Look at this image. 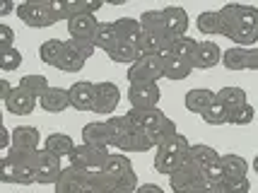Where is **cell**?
Listing matches in <instances>:
<instances>
[{
	"mask_svg": "<svg viewBox=\"0 0 258 193\" xmlns=\"http://www.w3.org/2000/svg\"><path fill=\"white\" fill-rule=\"evenodd\" d=\"M104 174L111 179L121 193H135L138 191V174H135L131 159L125 155H109Z\"/></svg>",
	"mask_w": 258,
	"mask_h": 193,
	"instance_id": "cell-2",
	"label": "cell"
},
{
	"mask_svg": "<svg viewBox=\"0 0 258 193\" xmlns=\"http://www.w3.org/2000/svg\"><path fill=\"white\" fill-rule=\"evenodd\" d=\"M239 10H241V3H227L217 10L220 17V36H225L232 41V36L236 32V22H239Z\"/></svg>",
	"mask_w": 258,
	"mask_h": 193,
	"instance_id": "cell-24",
	"label": "cell"
},
{
	"mask_svg": "<svg viewBox=\"0 0 258 193\" xmlns=\"http://www.w3.org/2000/svg\"><path fill=\"white\" fill-rule=\"evenodd\" d=\"M162 99V90L157 82H147V85H131L128 87V102L131 109H157Z\"/></svg>",
	"mask_w": 258,
	"mask_h": 193,
	"instance_id": "cell-11",
	"label": "cell"
},
{
	"mask_svg": "<svg viewBox=\"0 0 258 193\" xmlns=\"http://www.w3.org/2000/svg\"><path fill=\"white\" fill-rule=\"evenodd\" d=\"M220 164L225 169V176L227 181H234V179H246L248 174V162L241 155H234V152H227L220 157ZM225 181V183H227Z\"/></svg>",
	"mask_w": 258,
	"mask_h": 193,
	"instance_id": "cell-26",
	"label": "cell"
},
{
	"mask_svg": "<svg viewBox=\"0 0 258 193\" xmlns=\"http://www.w3.org/2000/svg\"><path fill=\"white\" fill-rule=\"evenodd\" d=\"M201 118L208 125H227V123H229V111H227L222 104L215 102L213 106H210V109H208V111L201 116Z\"/></svg>",
	"mask_w": 258,
	"mask_h": 193,
	"instance_id": "cell-41",
	"label": "cell"
},
{
	"mask_svg": "<svg viewBox=\"0 0 258 193\" xmlns=\"http://www.w3.org/2000/svg\"><path fill=\"white\" fill-rule=\"evenodd\" d=\"M196 29L201 32L203 36H217L220 34V17H217V10H205L196 17Z\"/></svg>",
	"mask_w": 258,
	"mask_h": 193,
	"instance_id": "cell-39",
	"label": "cell"
},
{
	"mask_svg": "<svg viewBox=\"0 0 258 193\" xmlns=\"http://www.w3.org/2000/svg\"><path fill=\"white\" fill-rule=\"evenodd\" d=\"M82 143L87 145H97V148H111V128L106 121H92L82 128Z\"/></svg>",
	"mask_w": 258,
	"mask_h": 193,
	"instance_id": "cell-19",
	"label": "cell"
},
{
	"mask_svg": "<svg viewBox=\"0 0 258 193\" xmlns=\"http://www.w3.org/2000/svg\"><path fill=\"white\" fill-rule=\"evenodd\" d=\"M70 106L75 111H92V104H94V92H97V85L94 82H87V80H78L73 82L70 87Z\"/></svg>",
	"mask_w": 258,
	"mask_h": 193,
	"instance_id": "cell-14",
	"label": "cell"
},
{
	"mask_svg": "<svg viewBox=\"0 0 258 193\" xmlns=\"http://www.w3.org/2000/svg\"><path fill=\"white\" fill-rule=\"evenodd\" d=\"M106 56H109V60H111V63H123V66H128V68H131L135 60H140V58H143V53H140L138 44H128V41H121V44L116 46L113 51H109Z\"/></svg>",
	"mask_w": 258,
	"mask_h": 193,
	"instance_id": "cell-33",
	"label": "cell"
},
{
	"mask_svg": "<svg viewBox=\"0 0 258 193\" xmlns=\"http://www.w3.org/2000/svg\"><path fill=\"white\" fill-rule=\"evenodd\" d=\"M217 102V92L213 90H205V87H196V90H188L186 92V99H183V104H186V109L191 111V114H198L203 116L213 104Z\"/></svg>",
	"mask_w": 258,
	"mask_h": 193,
	"instance_id": "cell-18",
	"label": "cell"
},
{
	"mask_svg": "<svg viewBox=\"0 0 258 193\" xmlns=\"http://www.w3.org/2000/svg\"><path fill=\"white\" fill-rule=\"evenodd\" d=\"M92 41H94V46L101 48L104 53H109V51H113L116 46L121 44V36L116 32L113 22H99V29H97V34H94Z\"/></svg>",
	"mask_w": 258,
	"mask_h": 193,
	"instance_id": "cell-30",
	"label": "cell"
},
{
	"mask_svg": "<svg viewBox=\"0 0 258 193\" xmlns=\"http://www.w3.org/2000/svg\"><path fill=\"white\" fill-rule=\"evenodd\" d=\"M39 106L48 114H63L66 109H70V92L63 87H48V92L39 99Z\"/></svg>",
	"mask_w": 258,
	"mask_h": 193,
	"instance_id": "cell-22",
	"label": "cell"
},
{
	"mask_svg": "<svg viewBox=\"0 0 258 193\" xmlns=\"http://www.w3.org/2000/svg\"><path fill=\"white\" fill-rule=\"evenodd\" d=\"M20 90H24L27 94H32L34 99H41L46 92H48V78L46 75H36V73H29V75H24L22 80H20V85H17Z\"/></svg>",
	"mask_w": 258,
	"mask_h": 193,
	"instance_id": "cell-36",
	"label": "cell"
},
{
	"mask_svg": "<svg viewBox=\"0 0 258 193\" xmlns=\"http://www.w3.org/2000/svg\"><path fill=\"white\" fill-rule=\"evenodd\" d=\"M0 181L15 183V186H32L36 183V174L27 162L12 157H3V169H0Z\"/></svg>",
	"mask_w": 258,
	"mask_h": 193,
	"instance_id": "cell-10",
	"label": "cell"
},
{
	"mask_svg": "<svg viewBox=\"0 0 258 193\" xmlns=\"http://www.w3.org/2000/svg\"><path fill=\"white\" fill-rule=\"evenodd\" d=\"M113 27H116V32L121 36V41H128V44H138L140 36H143L140 20H135V17H118L113 22Z\"/></svg>",
	"mask_w": 258,
	"mask_h": 193,
	"instance_id": "cell-32",
	"label": "cell"
},
{
	"mask_svg": "<svg viewBox=\"0 0 258 193\" xmlns=\"http://www.w3.org/2000/svg\"><path fill=\"white\" fill-rule=\"evenodd\" d=\"M121 104V90L116 82H97V92H94V104H92V114L97 116H109L116 111V106Z\"/></svg>",
	"mask_w": 258,
	"mask_h": 193,
	"instance_id": "cell-9",
	"label": "cell"
},
{
	"mask_svg": "<svg viewBox=\"0 0 258 193\" xmlns=\"http://www.w3.org/2000/svg\"><path fill=\"white\" fill-rule=\"evenodd\" d=\"M155 148V143H152V138L147 131H131L128 138L123 140V145H121V152H147V150Z\"/></svg>",
	"mask_w": 258,
	"mask_h": 193,
	"instance_id": "cell-34",
	"label": "cell"
},
{
	"mask_svg": "<svg viewBox=\"0 0 258 193\" xmlns=\"http://www.w3.org/2000/svg\"><path fill=\"white\" fill-rule=\"evenodd\" d=\"M63 56H66V41L48 39V41H44L39 46V58L44 60L46 66H51V68H60Z\"/></svg>",
	"mask_w": 258,
	"mask_h": 193,
	"instance_id": "cell-29",
	"label": "cell"
},
{
	"mask_svg": "<svg viewBox=\"0 0 258 193\" xmlns=\"http://www.w3.org/2000/svg\"><path fill=\"white\" fill-rule=\"evenodd\" d=\"M222 66L227 70H234V73H239V70H258V46H253V48H239V46L229 48L222 56Z\"/></svg>",
	"mask_w": 258,
	"mask_h": 193,
	"instance_id": "cell-12",
	"label": "cell"
},
{
	"mask_svg": "<svg viewBox=\"0 0 258 193\" xmlns=\"http://www.w3.org/2000/svg\"><path fill=\"white\" fill-rule=\"evenodd\" d=\"M220 188H225L227 193H251V181H248V176L246 179H234V181H227Z\"/></svg>",
	"mask_w": 258,
	"mask_h": 193,
	"instance_id": "cell-47",
	"label": "cell"
},
{
	"mask_svg": "<svg viewBox=\"0 0 258 193\" xmlns=\"http://www.w3.org/2000/svg\"><path fill=\"white\" fill-rule=\"evenodd\" d=\"M169 186H171L174 193H196L201 188H205L208 181H205L203 169H198L193 162H186V164H181L179 169L169 176Z\"/></svg>",
	"mask_w": 258,
	"mask_h": 193,
	"instance_id": "cell-6",
	"label": "cell"
},
{
	"mask_svg": "<svg viewBox=\"0 0 258 193\" xmlns=\"http://www.w3.org/2000/svg\"><path fill=\"white\" fill-rule=\"evenodd\" d=\"M196 51H198V41L196 39H191V36H181V39H176L174 41V56L183 58V60H191L193 63V56H196Z\"/></svg>",
	"mask_w": 258,
	"mask_h": 193,
	"instance_id": "cell-40",
	"label": "cell"
},
{
	"mask_svg": "<svg viewBox=\"0 0 258 193\" xmlns=\"http://www.w3.org/2000/svg\"><path fill=\"white\" fill-rule=\"evenodd\" d=\"M36 102H39V99H34L32 94H27V92L20 90V87H15L12 94L5 99V109L15 116H29L34 109H36Z\"/></svg>",
	"mask_w": 258,
	"mask_h": 193,
	"instance_id": "cell-23",
	"label": "cell"
},
{
	"mask_svg": "<svg viewBox=\"0 0 258 193\" xmlns=\"http://www.w3.org/2000/svg\"><path fill=\"white\" fill-rule=\"evenodd\" d=\"M140 27L143 32H152V34H167V24H164V15L162 10H145L140 17Z\"/></svg>",
	"mask_w": 258,
	"mask_h": 193,
	"instance_id": "cell-38",
	"label": "cell"
},
{
	"mask_svg": "<svg viewBox=\"0 0 258 193\" xmlns=\"http://www.w3.org/2000/svg\"><path fill=\"white\" fill-rule=\"evenodd\" d=\"M162 15H164V24H167V34L171 39L188 36L186 32L191 27V17L181 5H167V8H162Z\"/></svg>",
	"mask_w": 258,
	"mask_h": 193,
	"instance_id": "cell-13",
	"label": "cell"
},
{
	"mask_svg": "<svg viewBox=\"0 0 258 193\" xmlns=\"http://www.w3.org/2000/svg\"><path fill=\"white\" fill-rule=\"evenodd\" d=\"M239 48H253L258 44V8L256 5H241L236 32L232 36Z\"/></svg>",
	"mask_w": 258,
	"mask_h": 193,
	"instance_id": "cell-4",
	"label": "cell"
},
{
	"mask_svg": "<svg viewBox=\"0 0 258 193\" xmlns=\"http://www.w3.org/2000/svg\"><path fill=\"white\" fill-rule=\"evenodd\" d=\"M109 150L106 148H97V145H87V143H80L75 145L73 155H70V167H78V169L94 174V171H104L106 167V159H109Z\"/></svg>",
	"mask_w": 258,
	"mask_h": 193,
	"instance_id": "cell-3",
	"label": "cell"
},
{
	"mask_svg": "<svg viewBox=\"0 0 258 193\" xmlns=\"http://www.w3.org/2000/svg\"><path fill=\"white\" fill-rule=\"evenodd\" d=\"M44 150L63 159V157H70V155H73V150H75V143H73V138H70V136H66V133H58V131H56V133L46 136Z\"/></svg>",
	"mask_w": 258,
	"mask_h": 193,
	"instance_id": "cell-27",
	"label": "cell"
},
{
	"mask_svg": "<svg viewBox=\"0 0 258 193\" xmlns=\"http://www.w3.org/2000/svg\"><path fill=\"white\" fill-rule=\"evenodd\" d=\"M17 17L22 20L27 27H32V29H46V27H53L56 20H53V15L48 10V5H46V0L41 3H36V0H24L17 5Z\"/></svg>",
	"mask_w": 258,
	"mask_h": 193,
	"instance_id": "cell-7",
	"label": "cell"
},
{
	"mask_svg": "<svg viewBox=\"0 0 258 193\" xmlns=\"http://www.w3.org/2000/svg\"><path fill=\"white\" fill-rule=\"evenodd\" d=\"M193 73V63L191 60H183V58L169 53L164 56V78L167 80H186Z\"/></svg>",
	"mask_w": 258,
	"mask_h": 193,
	"instance_id": "cell-31",
	"label": "cell"
},
{
	"mask_svg": "<svg viewBox=\"0 0 258 193\" xmlns=\"http://www.w3.org/2000/svg\"><path fill=\"white\" fill-rule=\"evenodd\" d=\"M85 193H121V191L104 171H94V174H87V179H85Z\"/></svg>",
	"mask_w": 258,
	"mask_h": 193,
	"instance_id": "cell-35",
	"label": "cell"
},
{
	"mask_svg": "<svg viewBox=\"0 0 258 193\" xmlns=\"http://www.w3.org/2000/svg\"><path fill=\"white\" fill-rule=\"evenodd\" d=\"M203 174H205V181H208V186H225V181H227L225 169H222V164H220V162H217V164H213V167H208Z\"/></svg>",
	"mask_w": 258,
	"mask_h": 193,
	"instance_id": "cell-46",
	"label": "cell"
},
{
	"mask_svg": "<svg viewBox=\"0 0 258 193\" xmlns=\"http://www.w3.org/2000/svg\"><path fill=\"white\" fill-rule=\"evenodd\" d=\"M68 46L78 53V56H82L85 60L87 58L94 56V51H97V46H94V41L92 39H68Z\"/></svg>",
	"mask_w": 258,
	"mask_h": 193,
	"instance_id": "cell-45",
	"label": "cell"
},
{
	"mask_svg": "<svg viewBox=\"0 0 258 193\" xmlns=\"http://www.w3.org/2000/svg\"><path fill=\"white\" fill-rule=\"evenodd\" d=\"M164 116L167 114H164L162 109H128L125 121H128L131 128H135V131H147V133H150Z\"/></svg>",
	"mask_w": 258,
	"mask_h": 193,
	"instance_id": "cell-16",
	"label": "cell"
},
{
	"mask_svg": "<svg viewBox=\"0 0 258 193\" xmlns=\"http://www.w3.org/2000/svg\"><path fill=\"white\" fill-rule=\"evenodd\" d=\"M63 164H60V157L56 155H51V152H46L44 148L36 152V157H34V174H36V183H41V186H56L58 179H60V174H63Z\"/></svg>",
	"mask_w": 258,
	"mask_h": 193,
	"instance_id": "cell-8",
	"label": "cell"
},
{
	"mask_svg": "<svg viewBox=\"0 0 258 193\" xmlns=\"http://www.w3.org/2000/svg\"><path fill=\"white\" fill-rule=\"evenodd\" d=\"M39 143H41L39 128H34V125H17V128L12 131V148L10 150H17V152H34V150H41Z\"/></svg>",
	"mask_w": 258,
	"mask_h": 193,
	"instance_id": "cell-17",
	"label": "cell"
},
{
	"mask_svg": "<svg viewBox=\"0 0 258 193\" xmlns=\"http://www.w3.org/2000/svg\"><path fill=\"white\" fill-rule=\"evenodd\" d=\"M85 179H87V171L78 167H66L56 183V193H85Z\"/></svg>",
	"mask_w": 258,
	"mask_h": 193,
	"instance_id": "cell-21",
	"label": "cell"
},
{
	"mask_svg": "<svg viewBox=\"0 0 258 193\" xmlns=\"http://www.w3.org/2000/svg\"><path fill=\"white\" fill-rule=\"evenodd\" d=\"M220 152L215 148H210V145H203V143H198V145H191V152H188V162H193L198 169H208V167H213V164H217L220 162Z\"/></svg>",
	"mask_w": 258,
	"mask_h": 193,
	"instance_id": "cell-28",
	"label": "cell"
},
{
	"mask_svg": "<svg viewBox=\"0 0 258 193\" xmlns=\"http://www.w3.org/2000/svg\"><path fill=\"white\" fill-rule=\"evenodd\" d=\"M253 171L258 174V155H256V159H253Z\"/></svg>",
	"mask_w": 258,
	"mask_h": 193,
	"instance_id": "cell-53",
	"label": "cell"
},
{
	"mask_svg": "<svg viewBox=\"0 0 258 193\" xmlns=\"http://www.w3.org/2000/svg\"><path fill=\"white\" fill-rule=\"evenodd\" d=\"M85 63H87V60L82 56H78L66 41V56H63V63H60L58 70H63V73H80V70L85 68Z\"/></svg>",
	"mask_w": 258,
	"mask_h": 193,
	"instance_id": "cell-43",
	"label": "cell"
},
{
	"mask_svg": "<svg viewBox=\"0 0 258 193\" xmlns=\"http://www.w3.org/2000/svg\"><path fill=\"white\" fill-rule=\"evenodd\" d=\"M128 82L131 85H147L164 78V56H143L128 68Z\"/></svg>",
	"mask_w": 258,
	"mask_h": 193,
	"instance_id": "cell-5",
	"label": "cell"
},
{
	"mask_svg": "<svg viewBox=\"0 0 258 193\" xmlns=\"http://www.w3.org/2000/svg\"><path fill=\"white\" fill-rule=\"evenodd\" d=\"M188 152H191L188 138L181 136V133L179 136H174L169 143H164L162 148H157V155H155V171H157V174H167V176H171L181 164L188 162Z\"/></svg>",
	"mask_w": 258,
	"mask_h": 193,
	"instance_id": "cell-1",
	"label": "cell"
},
{
	"mask_svg": "<svg viewBox=\"0 0 258 193\" xmlns=\"http://www.w3.org/2000/svg\"><path fill=\"white\" fill-rule=\"evenodd\" d=\"M12 41H15V32H12V27H8V24L3 22L0 24V51H5V48H15Z\"/></svg>",
	"mask_w": 258,
	"mask_h": 193,
	"instance_id": "cell-48",
	"label": "cell"
},
{
	"mask_svg": "<svg viewBox=\"0 0 258 193\" xmlns=\"http://www.w3.org/2000/svg\"><path fill=\"white\" fill-rule=\"evenodd\" d=\"M174 136H179V131H176V123L169 118V116H164L162 121H159L152 131H150V138H152V143H155V148H162L164 143H169Z\"/></svg>",
	"mask_w": 258,
	"mask_h": 193,
	"instance_id": "cell-37",
	"label": "cell"
},
{
	"mask_svg": "<svg viewBox=\"0 0 258 193\" xmlns=\"http://www.w3.org/2000/svg\"><path fill=\"white\" fill-rule=\"evenodd\" d=\"M253 118H256V109L251 104H246V106H241V109L229 114V125H251Z\"/></svg>",
	"mask_w": 258,
	"mask_h": 193,
	"instance_id": "cell-44",
	"label": "cell"
},
{
	"mask_svg": "<svg viewBox=\"0 0 258 193\" xmlns=\"http://www.w3.org/2000/svg\"><path fill=\"white\" fill-rule=\"evenodd\" d=\"M222 56H225V51L215 44L213 39L198 41V51H196V56H193V68L210 70V68H215L217 63H222Z\"/></svg>",
	"mask_w": 258,
	"mask_h": 193,
	"instance_id": "cell-15",
	"label": "cell"
},
{
	"mask_svg": "<svg viewBox=\"0 0 258 193\" xmlns=\"http://www.w3.org/2000/svg\"><path fill=\"white\" fill-rule=\"evenodd\" d=\"M196 193H227L225 188H220V186H205V188H201V191Z\"/></svg>",
	"mask_w": 258,
	"mask_h": 193,
	"instance_id": "cell-52",
	"label": "cell"
},
{
	"mask_svg": "<svg viewBox=\"0 0 258 193\" xmlns=\"http://www.w3.org/2000/svg\"><path fill=\"white\" fill-rule=\"evenodd\" d=\"M22 51L20 48H5V51H0V68L5 70V73H12V70H17L22 66Z\"/></svg>",
	"mask_w": 258,
	"mask_h": 193,
	"instance_id": "cell-42",
	"label": "cell"
},
{
	"mask_svg": "<svg viewBox=\"0 0 258 193\" xmlns=\"http://www.w3.org/2000/svg\"><path fill=\"white\" fill-rule=\"evenodd\" d=\"M217 104H222L227 111L232 114L236 109H241V106H246L248 104V94L244 87H222V90H217Z\"/></svg>",
	"mask_w": 258,
	"mask_h": 193,
	"instance_id": "cell-25",
	"label": "cell"
},
{
	"mask_svg": "<svg viewBox=\"0 0 258 193\" xmlns=\"http://www.w3.org/2000/svg\"><path fill=\"white\" fill-rule=\"evenodd\" d=\"M99 22L94 15H75L68 20V34L70 39H94Z\"/></svg>",
	"mask_w": 258,
	"mask_h": 193,
	"instance_id": "cell-20",
	"label": "cell"
},
{
	"mask_svg": "<svg viewBox=\"0 0 258 193\" xmlns=\"http://www.w3.org/2000/svg\"><path fill=\"white\" fill-rule=\"evenodd\" d=\"M135 193H164V191L159 186H155V183H143V186H138Z\"/></svg>",
	"mask_w": 258,
	"mask_h": 193,
	"instance_id": "cell-50",
	"label": "cell"
},
{
	"mask_svg": "<svg viewBox=\"0 0 258 193\" xmlns=\"http://www.w3.org/2000/svg\"><path fill=\"white\" fill-rule=\"evenodd\" d=\"M12 90H15V87H10V82H8V80H5V78L0 80V97H3V102H5V99L12 94Z\"/></svg>",
	"mask_w": 258,
	"mask_h": 193,
	"instance_id": "cell-49",
	"label": "cell"
},
{
	"mask_svg": "<svg viewBox=\"0 0 258 193\" xmlns=\"http://www.w3.org/2000/svg\"><path fill=\"white\" fill-rule=\"evenodd\" d=\"M12 10H17V5H12L10 0H5V3H0V17H5V15H10Z\"/></svg>",
	"mask_w": 258,
	"mask_h": 193,
	"instance_id": "cell-51",
	"label": "cell"
}]
</instances>
